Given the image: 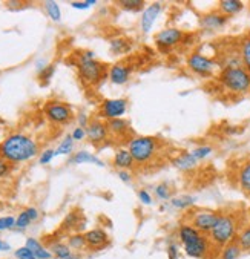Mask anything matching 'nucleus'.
Returning <instances> with one entry per match:
<instances>
[{"label": "nucleus", "mask_w": 250, "mask_h": 259, "mask_svg": "<svg viewBox=\"0 0 250 259\" xmlns=\"http://www.w3.org/2000/svg\"><path fill=\"white\" fill-rule=\"evenodd\" d=\"M69 163L71 164H86V163H89V164H95L98 167L105 166V163L102 160H100L98 157H95L94 153L88 152V150H80V152L74 153L72 157L69 158Z\"/></svg>", "instance_id": "19"}, {"label": "nucleus", "mask_w": 250, "mask_h": 259, "mask_svg": "<svg viewBox=\"0 0 250 259\" xmlns=\"http://www.w3.org/2000/svg\"><path fill=\"white\" fill-rule=\"evenodd\" d=\"M183 248L189 257H195V259H209V256L214 250H220L212 244L209 235H201L196 241L184 245Z\"/></svg>", "instance_id": "8"}, {"label": "nucleus", "mask_w": 250, "mask_h": 259, "mask_svg": "<svg viewBox=\"0 0 250 259\" xmlns=\"http://www.w3.org/2000/svg\"><path fill=\"white\" fill-rule=\"evenodd\" d=\"M71 137H72L74 141H81V140L86 137V129H83V127L78 126V127H75V129L72 131V135H71Z\"/></svg>", "instance_id": "45"}, {"label": "nucleus", "mask_w": 250, "mask_h": 259, "mask_svg": "<svg viewBox=\"0 0 250 259\" xmlns=\"http://www.w3.org/2000/svg\"><path fill=\"white\" fill-rule=\"evenodd\" d=\"M45 7V11L46 14L49 16V19H51L53 22H60L62 20V11H60V7L57 2H53V0H46V2L43 4Z\"/></svg>", "instance_id": "28"}, {"label": "nucleus", "mask_w": 250, "mask_h": 259, "mask_svg": "<svg viewBox=\"0 0 250 259\" xmlns=\"http://www.w3.org/2000/svg\"><path fill=\"white\" fill-rule=\"evenodd\" d=\"M239 57L242 68L250 72V34L245 35L239 43Z\"/></svg>", "instance_id": "24"}, {"label": "nucleus", "mask_w": 250, "mask_h": 259, "mask_svg": "<svg viewBox=\"0 0 250 259\" xmlns=\"http://www.w3.org/2000/svg\"><path fill=\"white\" fill-rule=\"evenodd\" d=\"M72 150H74V140H72L71 135H68V137L59 144V147L56 149V157H57V155H71Z\"/></svg>", "instance_id": "33"}, {"label": "nucleus", "mask_w": 250, "mask_h": 259, "mask_svg": "<svg viewBox=\"0 0 250 259\" xmlns=\"http://www.w3.org/2000/svg\"><path fill=\"white\" fill-rule=\"evenodd\" d=\"M201 235L203 233L198 232L192 224H181L180 229H178V239L183 244V247L187 245V244H192L193 241H196Z\"/></svg>", "instance_id": "20"}, {"label": "nucleus", "mask_w": 250, "mask_h": 259, "mask_svg": "<svg viewBox=\"0 0 250 259\" xmlns=\"http://www.w3.org/2000/svg\"><path fill=\"white\" fill-rule=\"evenodd\" d=\"M168 257L169 259H180V248L175 242H171L168 245Z\"/></svg>", "instance_id": "43"}, {"label": "nucleus", "mask_w": 250, "mask_h": 259, "mask_svg": "<svg viewBox=\"0 0 250 259\" xmlns=\"http://www.w3.org/2000/svg\"><path fill=\"white\" fill-rule=\"evenodd\" d=\"M51 253L57 257V259H80L75 253H72L71 247L68 244H53L51 245Z\"/></svg>", "instance_id": "23"}, {"label": "nucleus", "mask_w": 250, "mask_h": 259, "mask_svg": "<svg viewBox=\"0 0 250 259\" xmlns=\"http://www.w3.org/2000/svg\"><path fill=\"white\" fill-rule=\"evenodd\" d=\"M97 5L95 0H86V2H71V7L75 10H88L91 7Z\"/></svg>", "instance_id": "42"}, {"label": "nucleus", "mask_w": 250, "mask_h": 259, "mask_svg": "<svg viewBox=\"0 0 250 259\" xmlns=\"http://www.w3.org/2000/svg\"><path fill=\"white\" fill-rule=\"evenodd\" d=\"M131 72H132L131 66H128L124 63H117V65L111 66V69H109V80L114 84H124L129 81Z\"/></svg>", "instance_id": "16"}, {"label": "nucleus", "mask_w": 250, "mask_h": 259, "mask_svg": "<svg viewBox=\"0 0 250 259\" xmlns=\"http://www.w3.org/2000/svg\"><path fill=\"white\" fill-rule=\"evenodd\" d=\"M86 247L91 250H102L109 244V236L103 229H92L85 233Z\"/></svg>", "instance_id": "14"}, {"label": "nucleus", "mask_w": 250, "mask_h": 259, "mask_svg": "<svg viewBox=\"0 0 250 259\" xmlns=\"http://www.w3.org/2000/svg\"><path fill=\"white\" fill-rule=\"evenodd\" d=\"M184 38V32L178 28H168V29H163L160 31L157 35H155V45L160 51H169L172 48H175L178 43H181Z\"/></svg>", "instance_id": "11"}, {"label": "nucleus", "mask_w": 250, "mask_h": 259, "mask_svg": "<svg viewBox=\"0 0 250 259\" xmlns=\"http://www.w3.org/2000/svg\"><path fill=\"white\" fill-rule=\"evenodd\" d=\"M13 227H16V218L14 217H2L0 218V232L10 230Z\"/></svg>", "instance_id": "41"}, {"label": "nucleus", "mask_w": 250, "mask_h": 259, "mask_svg": "<svg viewBox=\"0 0 250 259\" xmlns=\"http://www.w3.org/2000/svg\"><path fill=\"white\" fill-rule=\"evenodd\" d=\"M187 68L199 75V77H204V78H209L212 77L217 69L220 68V65L217 63V60L204 56V54H199V53H193L187 57Z\"/></svg>", "instance_id": "6"}, {"label": "nucleus", "mask_w": 250, "mask_h": 259, "mask_svg": "<svg viewBox=\"0 0 250 259\" xmlns=\"http://www.w3.org/2000/svg\"><path fill=\"white\" fill-rule=\"evenodd\" d=\"M239 230H238V220L233 215H223L220 217L218 223L215 224V227L212 229V232L209 233V238L212 241V244L217 248H223L227 244L233 242L238 236Z\"/></svg>", "instance_id": "3"}, {"label": "nucleus", "mask_w": 250, "mask_h": 259, "mask_svg": "<svg viewBox=\"0 0 250 259\" xmlns=\"http://www.w3.org/2000/svg\"><path fill=\"white\" fill-rule=\"evenodd\" d=\"M8 172H10V163L7 160H4L2 157H0V178L5 177Z\"/></svg>", "instance_id": "47"}, {"label": "nucleus", "mask_w": 250, "mask_h": 259, "mask_svg": "<svg viewBox=\"0 0 250 259\" xmlns=\"http://www.w3.org/2000/svg\"><path fill=\"white\" fill-rule=\"evenodd\" d=\"M155 196L160 201H168L171 199V187L168 186V183H160L155 186Z\"/></svg>", "instance_id": "35"}, {"label": "nucleus", "mask_w": 250, "mask_h": 259, "mask_svg": "<svg viewBox=\"0 0 250 259\" xmlns=\"http://www.w3.org/2000/svg\"><path fill=\"white\" fill-rule=\"evenodd\" d=\"M117 7H120L124 11L138 13V11L143 10L144 2H143V0H121V2H117Z\"/></svg>", "instance_id": "32"}, {"label": "nucleus", "mask_w": 250, "mask_h": 259, "mask_svg": "<svg viewBox=\"0 0 250 259\" xmlns=\"http://www.w3.org/2000/svg\"><path fill=\"white\" fill-rule=\"evenodd\" d=\"M172 166L181 172H189L198 166V160L193 157L192 152H184L181 155H177V157L172 160Z\"/></svg>", "instance_id": "17"}, {"label": "nucleus", "mask_w": 250, "mask_h": 259, "mask_svg": "<svg viewBox=\"0 0 250 259\" xmlns=\"http://www.w3.org/2000/svg\"><path fill=\"white\" fill-rule=\"evenodd\" d=\"M218 81L224 89L233 94H247L250 92V72L242 66L223 68Z\"/></svg>", "instance_id": "2"}, {"label": "nucleus", "mask_w": 250, "mask_h": 259, "mask_svg": "<svg viewBox=\"0 0 250 259\" xmlns=\"http://www.w3.org/2000/svg\"><path fill=\"white\" fill-rule=\"evenodd\" d=\"M11 247H10V244H7L5 241H2L0 239V251H8Z\"/></svg>", "instance_id": "50"}, {"label": "nucleus", "mask_w": 250, "mask_h": 259, "mask_svg": "<svg viewBox=\"0 0 250 259\" xmlns=\"http://www.w3.org/2000/svg\"><path fill=\"white\" fill-rule=\"evenodd\" d=\"M241 253H242V250L239 248L236 241H233L220 250V259H238L241 256Z\"/></svg>", "instance_id": "27"}, {"label": "nucleus", "mask_w": 250, "mask_h": 259, "mask_svg": "<svg viewBox=\"0 0 250 259\" xmlns=\"http://www.w3.org/2000/svg\"><path fill=\"white\" fill-rule=\"evenodd\" d=\"M235 241L239 245V248L242 250V253H250V226L239 230Z\"/></svg>", "instance_id": "29"}, {"label": "nucleus", "mask_w": 250, "mask_h": 259, "mask_svg": "<svg viewBox=\"0 0 250 259\" xmlns=\"http://www.w3.org/2000/svg\"><path fill=\"white\" fill-rule=\"evenodd\" d=\"M221 213L220 212H214V210H196L192 215L190 224L203 235H209L212 232V229L215 227V224L218 223Z\"/></svg>", "instance_id": "9"}, {"label": "nucleus", "mask_w": 250, "mask_h": 259, "mask_svg": "<svg viewBox=\"0 0 250 259\" xmlns=\"http://www.w3.org/2000/svg\"><path fill=\"white\" fill-rule=\"evenodd\" d=\"M161 11H163V5L160 2H154L144 8L141 19H140V28L144 34L151 32V29H152L155 20L158 19V16L161 14Z\"/></svg>", "instance_id": "12"}, {"label": "nucleus", "mask_w": 250, "mask_h": 259, "mask_svg": "<svg viewBox=\"0 0 250 259\" xmlns=\"http://www.w3.org/2000/svg\"><path fill=\"white\" fill-rule=\"evenodd\" d=\"M238 184L244 192L250 193V163H245L241 167V170L238 174Z\"/></svg>", "instance_id": "30"}, {"label": "nucleus", "mask_w": 250, "mask_h": 259, "mask_svg": "<svg viewBox=\"0 0 250 259\" xmlns=\"http://www.w3.org/2000/svg\"><path fill=\"white\" fill-rule=\"evenodd\" d=\"M132 43H129L124 38H115L111 41V51L114 54H126L128 51H131Z\"/></svg>", "instance_id": "31"}, {"label": "nucleus", "mask_w": 250, "mask_h": 259, "mask_svg": "<svg viewBox=\"0 0 250 259\" xmlns=\"http://www.w3.org/2000/svg\"><path fill=\"white\" fill-rule=\"evenodd\" d=\"M28 213L31 215V218H32V221H37L38 220V210L35 209V207H28Z\"/></svg>", "instance_id": "48"}, {"label": "nucleus", "mask_w": 250, "mask_h": 259, "mask_svg": "<svg viewBox=\"0 0 250 259\" xmlns=\"http://www.w3.org/2000/svg\"><path fill=\"white\" fill-rule=\"evenodd\" d=\"M227 20H229V17L223 16L220 11H212V13L201 16V19H199V26L207 32H215V31H220L221 28H224Z\"/></svg>", "instance_id": "13"}, {"label": "nucleus", "mask_w": 250, "mask_h": 259, "mask_svg": "<svg viewBox=\"0 0 250 259\" xmlns=\"http://www.w3.org/2000/svg\"><path fill=\"white\" fill-rule=\"evenodd\" d=\"M114 167H117L118 170H132L135 166V161L132 158V155L128 149H120L115 152L114 155Z\"/></svg>", "instance_id": "18"}, {"label": "nucleus", "mask_w": 250, "mask_h": 259, "mask_svg": "<svg viewBox=\"0 0 250 259\" xmlns=\"http://www.w3.org/2000/svg\"><path fill=\"white\" fill-rule=\"evenodd\" d=\"M212 147L211 146H198V147H195L193 150H192V155L193 157L198 160V161H201V160H204V158H207L209 155L212 153Z\"/></svg>", "instance_id": "36"}, {"label": "nucleus", "mask_w": 250, "mask_h": 259, "mask_svg": "<svg viewBox=\"0 0 250 259\" xmlns=\"http://www.w3.org/2000/svg\"><path fill=\"white\" fill-rule=\"evenodd\" d=\"M26 247L34 253V256L37 257V259H51V256H53V253L49 251V250H46L37 239H34V238H28L26 239Z\"/></svg>", "instance_id": "22"}, {"label": "nucleus", "mask_w": 250, "mask_h": 259, "mask_svg": "<svg viewBox=\"0 0 250 259\" xmlns=\"http://www.w3.org/2000/svg\"><path fill=\"white\" fill-rule=\"evenodd\" d=\"M158 140L154 137H135L128 143V150L137 164H147L152 161L158 150Z\"/></svg>", "instance_id": "4"}, {"label": "nucleus", "mask_w": 250, "mask_h": 259, "mask_svg": "<svg viewBox=\"0 0 250 259\" xmlns=\"http://www.w3.org/2000/svg\"><path fill=\"white\" fill-rule=\"evenodd\" d=\"M54 157H56V150H54V149H46L45 152H41L40 158H38V163L43 164V166H45V164H49Z\"/></svg>", "instance_id": "39"}, {"label": "nucleus", "mask_w": 250, "mask_h": 259, "mask_svg": "<svg viewBox=\"0 0 250 259\" xmlns=\"http://www.w3.org/2000/svg\"><path fill=\"white\" fill-rule=\"evenodd\" d=\"M109 131H108V124H105L100 120H94L89 123V126L86 127V137L89 138V141L92 144H98L103 143L108 137Z\"/></svg>", "instance_id": "15"}, {"label": "nucleus", "mask_w": 250, "mask_h": 259, "mask_svg": "<svg viewBox=\"0 0 250 259\" xmlns=\"http://www.w3.org/2000/svg\"><path fill=\"white\" fill-rule=\"evenodd\" d=\"M54 72H56V66H54V65H48V66H46V68L38 74L40 81H41L43 84H48L49 81H51V78H53Z\"/></svg>", "instance_id": "38"}, {"label": "nucleus", "mask_w": 250, "mask_h": 259, "mask_svg": "<svg viewBox=\"0 0 250 259\" xmlns=\"http://www.w3.org/2000/svg\"><path fill=\"white\" fill-rule=\"evenodd\" d=\"M14 256L17 257V259H37L35 256H34V253L25 245V247H20V248H17L16 250V253H14Z\"/></svg>", "instance_id": "40"}, {"label": "nucleus", "mask_w": 250, "mask_h": 259, "mask_svg": "<svg viewBox=\"0 0 250 259\" xmlns=\"http://www.w3.org/2000/svg\"><path fill=\"white\" fill-rule=\"evenodd\" d=\"M68 245L71 247V250H83V248H86V241H85V235H80V233H77V235H72V236H69V239H68Z\"/></svg>", "instance_id": "34"}, {"label": "nucleus", "mask_w": 250, "mask_h": 259, "mask_svg": "<svg viewBox=\"0 0 250 259\" xmlns=\"http://www.w3.org/2000/svg\"><path fill=\"white\" fill-rule=\"evenodd\" d=\"M38 155V144L25 134H13L0 144V157L8 163H26Z\"/></svg>", "instance_id": "1"}, {"label": "nucleus", "mask_w": 250, "mask_h": 259, "mask_svg": "<svg viewBox=\"0 0 250 259\" xmlns=\"http://www.w3.org/2000/svg\"><path fill=\"white\" fill-rule=\"evenodd\" d=\"M242 10H244V4L239 2V0H221L218 4V11L226 17L235 16L241 13Z\"/></svg>", "instance_id": "21"}, {"label": "nucleus", "mask_w": 250, "mask_h": 259, "mask_svg": "<svg viewBox=\"0 0 250 259\" xmlns=\"http://www.w3.org/2000/svg\"><path fill=\"white\" fill-rule=\"evenodd\" d=\"M31 223H34V221H32L31 215L28 213V210H23V212H20V215L16 218V227H17V229H20V230L26 229V227H28Z\"/></svg>", "instance_id": "37"}, {"label": "nucleus", "mask_w": 250, "mask_h": 259, "mask_svg": "<svg viewBox=\"0 0 250 259\" xmlns=\"http://www.w3.org/2000/svg\"><path fill=\"white\" fill-rule=\"evenodd\" d=\"M105 72H106V66L95 59V54L92 51H85L78 62V74L83 83L95 84L103 78Z\"/></svg>", "instance_id": "5"}, {"label": "nucleus", "mask_w": 250, "mask_h": 259, "mask_svg": "<svg viewBox=\"0 0 250 259\" xmlns=\"http://www.w3.org/2000/svg\"><path fill=\"white\" fill-rule=\"evenodd\" d=\"M195 202H196V198L190 196V195H180V196H175L171 199V205L178 210H186L189 207H192Z\"/></svg>", "instance_id": "25"}, {"label": "nucleus", "mask_w": 250, "mask_h": 259, "mask_svg": "<svg viewBox=\"0 0 250 259\" xmlns=\"http://www.w3.org/2000/svg\"><path fill=\"white\" fill-rule=\"evenodd\" d=\"M117 175H118V178H120L123 183H131V181L134 180V177H132V174H131L129 170H118Z\"/></svg>", "instance_id": "46"}, {"label": "nucleus", "mask_w": 250, "mask_h": 259, "mask_svg": "<svg viewBox=\"0 0 250 259\" xmlns=\"http://www.w3.org/2000/svg\"><path fill=\"white\" fill-rule=\"evenodd\" d=\"M108 131L114 135H121L129 131V121L124 118H115L108 121Z\"/></svg>", "instance_id": "26"}, {"label": "nucleus", "mask_w": 250, "mask_h": 259, "mask_svg": "<svg viewBox=\"0 0 250 259\" xmlns=\"http://www.w3.org/2000/svg\"><path fill=\"white\" fill-rule=\"evenodd\" d=\"M138 198H140V201H141L144 205H151V204H152V196H151V193H149L147 190H144V189L138 190Z\"/></svg>", "instance_id": "44"}, {"label": "nucleus", "mask_w": 250, "mask_h": 259, "mask_svg": "<svg viewBox=\"0 0 250 259\" xmlns=\"http://www.w3.org/2000/svg\"><path fill=\"white\" fill-rule=\"evenodd\" d=\"M35 66H37V72L40 74V72H41V71H43V69L48 66V65H46V62H45V60H37Z\"/></svg>", "instance_id": "49"}, {"label": "nucleus", "mask_w": 250, "mask_h": 259, "mask_svg": "<svg viewBox=\"0 0 250 259\" xmlns=\"http://www.w3.org/2000/svg\"><path fill=\"white\" fill-rule=\"evenodd\" d=\"M45 115H46V118L49 121L56 123V124H66L74 118L72 109L68 105L60 103V101L46 103V105H45Z\"/></svg>", "instance_id": "7"}, {"label": "nucleus", "mask_w": 250, "mask_h": 259, "mask_svg": "<svg viewBox=\"0 0 250 259\" xmlns=\"http://www.w3.org/2000/svg\"><path fill=\"white\" fill-rule=\"evenodd\" d=\"M128 100L124 98H109L105 100L100 106V115L103 118L109 120H115V118H121L126 111H128Z\"/></svg>", "instance_id": "10"}]
</instances>
